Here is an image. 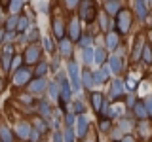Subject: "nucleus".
<instances>
[{
  "label": "nucleus",
  "mask_w": 152,
  "mask_h": 142,
  "mask_svg": "<svg viewBox=\"0 0 152 142\" xmlns=\"http://www.w3.org/2000/svg\"><path fill=\"white\" fill-rule=\"evenodd\" d=\"M80 17L84 21L91 23L95 19V4L93 0H80Z\"/></svg>",
  "instance_id": "f257e3e1"
},
{
  "label": "nucleus",
  "mask_w": 152,
  "mask_h": 142,
  "mask_svg": "<svg viewBox=\"0 0 152 142\" xmlns=\"http://www.w3.org/2000/svg\"><path fill=\"white\" fill-rule=\"evenodd\" d=\"M129 27H131V13L126 9H120V13L116 15V28L124 34L129 30Z\"/></svg>",
  "instance_id": "f03ea898"
},
{
  "label": "nucleus",
  "mask_w": 152,
  "mask_h": 142,
  "mask_svg": "<svg viewBox=\"0 0 152 142\" xmlns=\"http://www.w3.org/2000/svg\"><path fill=\"white\" fill-rule=\"evenodd\" d=\"M69 76H70L72 89H74V91H80V70H78V64H76L74 61L69 63Z\"/></svg>",
  "instance_id": "7ed1b4c3"
},
{
  "label": "nucleus",
  "mask_w": 152,
  "mask_h": 142,
  "mask_svg": "<svg viewBox=\"0 0 152 142\" xmlns=\"http://www.w3.org/2000/svg\"><path fill=\"white\" fill-rule=\"evenodd\" d=\"M57 82H59V85H61V97H59V102H66V101H70V95H72V91H70L69 82H66V80L63 78V74H59Z\"/></svg>",
  "instance_id": "20e7f679"
},
{
  "label": "nucleus",
  "mask_w": 152,
  "mask_h": 142,
  "mask_svg": "<svg viewBox=\"0 0 152 142\" xmlns=\"http://www.w3.org/2000/svg\"><path fill=\"white\" fill-rule=\"evenodd\" d=\"M38 61H40V49H38L36 46H28L25 49V63L34 64Z\"/></svg>",
  "instance_id": "39448f33"
},
{
  "label": "nucleus",
  "mask_w": 152,
  "mask_h": 142,
  "mask_svg": "<svg viewBox=\"0 0 152 142\" xmlns=\"http://www.w3.org/2000/svg\"><path fill=\"white\" fill-rule=\"evenodd\" d=\"M48 87V82L44 78H34L32 82H28V93H42Z\"/></svg>",
  "instance_id": "423d86ee"
},
{
  "label": "nucleus",
  "mask_w": 152,
  "mask_h": 142,
  "mask_svg": "<svg viewBox=\"0 0 152 142\" xmlns=\"http://www.w3.org/2000/svg\"><path fill=\"white\" fill-rule=\"evenodd\" d=\"M31 78V70L28 68H19L15 76H13V83L15 85H23V83H27V80Z\"/></svg>",
  "instance_id": "0eeeda50"
},
{
  "label": "nucleus",
  "mask_w": 152,
  "mask_h": 142,
  "mask_svg": "<svg viewBox=\"0 0 152 142\" xmlns=\"http://www.w3.org/2000/svg\"><path fill=\"white\" fill-rule=\"evenodd\" d=\"M15 133L19 138H31V133H32V127L28 125L27 121H21L19 125L15 127Z\"/></svg>",
  "instance_id": "6e6552de"
},
{
  "label": "nucleus",
  "mask_w": 152,
  "mask_h": 142,
  "mask_svg": "<svg viewBox=\"0 0 152 142\" xmlns=\"http://www.w3.org/2000/svg\"><path fill=\"white\" fill-rule=\"evenodd\" d=\"M86 133H88V120L84 116H78V120H76V135L82 138V136H86Z\"/></svg>",
  "instance_id": "1a4fd4ad"
},
{
  "label": "nucleus",
  "mask_w": 152,
  "mask_h": 142,
  "mask_svg": "<svg viewBox=\"0 0 152 142\" xmlns=\"http://www.w3.org/2000/svg\"><path fill=\"white\" fill-rule=\"evenodd\" d=\"M104 9H107L108 15L120 13V0H107V2H104Z\"/></svg>",
  "instance_id": "9d476101"
},
{
  "label": "nucleus",
  "mask_w": 152,
  "mask_h": 142,
  "mask_svg": "<svg viewBox=\"0 0 152 142\" xmlns=\"http://www.w3.org/2000/svg\"><path fill=\"white\" fill-rule=\"evenodd\" d=\"M69 36H70V40H80V21L78 19H72V21H70Z\"/></svg>",
  "instance_id": "9b49d317"
},
{
  "label": "nucleus",
  "mask_w": 152,
  "mask_h": 142,
  "mask_svg": "<svg viewBox=\"0 0 152 142\" xmlns=\"http://www.w3.org/2000/svg\"><path fill=\"white\" fill-rule=\"evenodd\" d=\"M124 93V83L120 82V80H114L112 85H110V97L112 99H120Z\"/></svg>",
  "instance_id": "f8f14e48"
},
{
  "label": "nucleus",
  "mask_w": 152,
  "mask_h": 142,
  "mask_svg": "<svg viewBox=\"0 0 152 142\" xmlns=\"http://www.w3.org/2000/svg\"><path fill=\"white\" fill-rule=\"evenodd\" d=\"M10 61H13V47L12 46H6V49H4V55H2V66L4 68H10Z\"/></svg>",
  "instance_id": "ddd939ff"
},
{
  "label": "nucleus",
  "mask_w": 152,
  "mask_h": 142,
  "mask_svg": "<svg viewBox=\"0 0 152 142\" xmlns=\"http://www.w3.org/2000/svg\"><path fill=\"white\" fill-rule=\"evenodd\" d=\"M135 13L139 19H145L146 13H148V9H146V4L145 0H135Z\"/></svg>",
  "instance_id": "4468645a"
},
{
  "label": "nucleus",
  "mask_w": 152,
  "mask_h": 142,
  "mask_svg": "<svg viewBox=\"0 0 152 142\" xmlns=\"http://www.w3.org/2000/svg\"><path fill=\"white\" fill-rule=\"evenodd\" d=\"M53 34H55V38H59V40L65 38V25H63L61 19H55L53 21Z\"/></svg>",
  "instance_id": "2eb2a0df"
},
{
  "label": "nucleus",
  "mask_w": 152,
  "mask_h": 142,
  "mask_svg": "<svg viewBox=\"0 0 152 142\" xmlns=\"http://www.w3.org/2000/svg\"><path fill=\"white\" fill-rule=\"evenodd\" d=\"M133 110H135V116L139 117V120H145L146 116H148V112H146V106H145V102H135L133 104Z\"/></svg>",
  "instance_id": "dca6fc26"
},
{
  "label": "nucleus",
  "mask_w": 152,
  "mask_h": 142,
  "mask_svg": "<svg viewBox=\"0 0 152 142\" xmlns=\"http://www.w3.org/2000/svg\"><path fill=\"white\" fill-rule=\"evenodd\" d=\"M103 95L101 93H99V91H95V93H91V106L95 108V110H101V108H103Z\"/></svg>",
  "instance_id": "f3484780"
},
{
  "label": "nucleus",
  "mask_w": 152,
  "mask_h": 142,
  "mask_svg": "<svg viewBox=\"0 0 152 142\" xmlns=\"http://www.w3.org/2000/svg\"><path fill=\"white\" fill-rule=\"evenodd\" d=\"M82 59H84V63H86V64L95 63V51L91 49V47H84V51H82Z\"/></svg>",
  "instance_id": "a211bd4d"
},
{
  "label": "nucleus",
  "mask_w": 152,
  "mask_h": 142,
  "mask_svg": "<svg viewBox=\"0 0 152 142\" xmlns=\"http://www.w3.org/2000/svg\"><path fill=\"white\" fill-rule=\"evenodd\" d=\"M107 47L108 49H116L118 47V34L116 32H108L107 34Z\"/></svg>",
  "instance_id": "6ab92c4d"
},
{
  "label": "nucleus",
  "mask_w": 152,
  "mask_h": 142,
  "mask_svg": "<svg viewBox=\"0 0 152 142\" xmlns=\"http://www.w3.org/2000/svg\"><path fill=\"white\" fill-rule=\"evenodd\" d=\"M82 82H84V87L91 89V85L95 83V80H93V74L89 72V70H84V74H82Z\"/></svg>",
  "instance_id": "aec40b11"
},
{
  "label": "nucleus",
  "mask_w": 152,
  "mask_h": 142,
  "mask_svg": "<svg viewBox=\"0 0 152 142\" xmlns=\"http://www.w3.org/2000/svg\"><path fill=\"white\" fill-rule=\"evenodd\" d=\"M108 64H110V70H112V72H116V74L122 70V59H120V57H110Z\"/></svg>",
  "instance_id": "412c9836"
},
{
  "label": "nucleus",
  "mask_w": 152,
  "mask_h": 142,
  "mask_svg": "<svg viewBox=\"0 0 152 142\" xmlns=\"http://www.w3.org/2000/svg\"><path fill=\"white\" fill-rule=\"evenodd\" d=\"M48 72V63L46 61H38V66H36V70H34V76L36 78H42Z\"/></svg>",
  "instance_id": "4be33fe9"
},
{
  "label": "nucleus",
  "mask_w": 152,
  "mask_h": 142,
  "mask_svg": "<svg viewBox=\"0 0 152 142\" xmlns=\"http://www.w3.org/2000/svg\"><path fill=\"white\" fill-rule=\"evenodd\" d=\"M59 49H61V55H65V57H69L70 55V40H61L59 42Z\"/></svg>",
  "instance_id": "5701e85b"
},
{
  "label": "nucleus",
  "mask_w": 152,
  "mask_h": 142,
  "mask_svg": "<svg viewBox=\"0 0 152 142\" xmlns=\"http://www.w3.org/2000/svg\"><path fill=\"white\" fill-rule=\"evenodd\" d=\"M17 23H19V17H17V13H13V15L8 19V23H6V30L12 32L13 28H17Z\"/></svg>",
  "instance_id": "b1692460"
},
{
  "label": "nucleus",
  "mask_w": 152,
  "mask_h": 142,
  "mask_svg": "<svg viewBox=\"0 0 152 142\" xmlns=\"http://www.w3.org/2000/svg\"><path fill=\"white\" fill-rule=\"evenodd\" d=\"M0 140L2 142H12V133L8 127H0Z\"/></svg>",
  "instance_id": "393cba45"
},
{
  "label": "nucleus",
  "mask_w": 152,
  "mask_h": 142,
  "mask_svg": "<svg viewBox=\"0 0 152 142\" xmlns=\"http://www.w3.org/2000/svg\"><path fill=\"white\" fill-rule=\"evenodd\" d=\"M142 61H145V63H152V47L150 46L142 47Z\"/></svg>",
  "instance_id": "a878e982"
},
{
  "label": "nucleus",
  "mask_w": 152,
  "mask_h": 142,
  "mask_svg": "<svg viewBox=\"0 0 152 142\" xmlns=\"http://www.w3.org/2000/svg\"><path fill=\"white\" fill-rule=\"evenodd\" d=\"M23 2H25V0H12V2H10V9H12L13 13H19V9H21Z\"/></svg>",
  "instance_id": "bb28decb"
},
{
  "label": "nucleus",
  "mask_w": 152,
  "mask_h": 142,
  "mask_svg": "<svg viewBox=\"0 0 152 142\" xmlns=\"http://www.w3.org/2000/svg\"><path fill=\"white\" fill-rule=\"evenodd\" d=\"M104 49H95V63L97 64H103L104 63Z\"/></svg>",
  "instance_id": "cd10ccee"
},
{
  "label": "nucleus",
  "mask_w": 152,
  "mask_h": 142,
  "mask_svg": "<svg viewBox=\"0 0 152 142\" xmlns=\"http://www.w3.org/2000/svg\"><path fill=\"white\" fill-rule=\"evenodd\" d=\"M27 25H28V19L27 17H21V19H19V23H17V32L27 30Z\"/></svg>",
  "instance_id": "c85d7f7f"
},
{
  "label": "nucleus",
  "mask_w": 152,
  "mask_h": 142,
  "mask_svg": "<svg viewBox=\"0 0 152 142\" xmlns=\"http://www.w3.org/2000/svg\"><path fill=\"white\" fill-rule=\"evenodd\" d=\"M48 91H50V97L51 99H57L59 93H57V85L55 83H48Z\"/></svg>",
  "instance_id": "c756f323"
},
{
  "label": "nucleus",
  "mask_w": 152,
  "mask_h": 142,
  "mask_svg": "<svg viewBox=\"0 0 152 142\" xmlns=\"http://www.w3.org/2000/svg\"><path fill=\"white\" fill-rule=\"evenodd\" d=\"M142 102H145V106H146V112H148V116L152 117V95H148V97H146Z\"/></svg>",
  "instance_id": "7c9ffc66"
},
{
  "label": "nucleus",
  "mask_w": 152,
  "mask_h": 142,
  "mask_svg": "<svg viewBox=\"0 0 152 142\" xmlns=\"http://www.w3.org/2000/svg\"><path fill=\"white\" fill-rule=\"evenodd\" d=\"M65 142H74V133H72V129L70 127H66V131H65Z\"/></svg>",
  "instance_id": "2f4dec72"
},
{
  "label": "nucleus",
  "mask_w": 152,
  "mask_h": 142,
  "mask_svg": "<svg viewBox=\"0 0 152 142\" xmlns=\"http://www.w3.org/2000/svg\"><path fill=\"white\" fill-rule=\"evenodd\" d=\"M28 40H31V42H34V40H38V28H36V27L28 28Z\"/></svg>",
  "instance_id": "473e14b6"
},
{
  "label": "nucleus",
  "mask_w": 152,
  "mask_h": 142,
  "mask_svg": "<svg viewBox=\"0 0 152 142\" xmlns=\"http://www.w3.org/2000/svg\"><path fill=\"white\" fill-rule=\"evenodd\" d=\"M40 112L44 114V116H50V104H48V102H40Z\"/></svg>",
  "instance_id": "72a5a7b5"
},
{
  "label": "nucleus",
  "mask_w": 152,
  "mask_h": 142,
  "mask_svg": "<svg viewBox=\"0 0 152 142\" xmlns=\"http://www.w3.org/2000/svg\"><path fill=\"white\" fill-rule=\"evenodd\" d=\"M80 46H82V47H88L89 46V42H91V38H89V36H84V38H80Z\"/></svg>",
  "instance_id": "f704fd0d"
},
{
  "label": "nucleus",
  "mask_w": 152,
  "mask_h": 142,
  "mask_svg": "<svg viewBox=\"0 0 152 142\" xmlns=\"http://www.w3.org/2000/svg\"><path fill=\"white\" fill-rule=\"evenodd\" d=\"M142 47H145V46H141V40H139V42H137V47H135V53H133V59H139V53H141Z\"/></svg>",
  "instance_id": "c9c22d12"
},
{
  "label": "nucleus",
  "mask_w": 152,
  "mask_h": 142,
  "mask_svg": "<svg viewBox=\"0 0 152 142\" xmlns=\"http://www.w3.org/2000/svg\"><path fill=\"white\" fill-rule=\"evenodd\" d=\"M84 112V104L82 102H74V114H82Z\"/></svg>",
  "instance_id": "e433bc0d"
},
{
  "label": "nucleus",
  "mask_w": 152,
  "mask_h": 142,
  "mask_svg": "<svg viewBox=\"0 0 152 142\" xmlns=\"http://www.w3.org/2000/svg\"><path fill=\"white\" fill-rule=\"evenodd\" d=\"M44 47H46V51H53V46H51L50 38H44Z\"/></svg>",
  "instance_id": "4c0bfd02"
},
{
  "label": "nucleus",
  "mask_w": 152,
  "mask_h": 142,
  "mask_svg": "<svg viewBox=\"0 0 152 142\" xmlns=\"http://www.w3.org/2000/svg\"><path fill=\"white\" fill-rule=\"evenodd\" d=\"M80 0H65V4H66V8H76V4H78Z\"/></svg>",
  "instance_id": "58836bf2"
},
{
  "label": "nucleus",
  "mask_w": 152,
  "mask_h": 142,
  "mask_svg": "<svg viewBox=\"0 0 152 142\" xmlns=\"http://www.w3.org/2000/svg\"><path fill=\"white\" fill-rule=\"evenodd\" d=\"M19 64H21V57H19V55H13V68H17Z\"/></svg>",
  "instance_id": "ea45409f"
},
{
  "label": "nucleus",
  "mask_w": 152,
  "mask_h": 142,
  "mask_svg": "<svg viewBox=\"0 0 152 142\" xmlns=\"http://www.w3.org/2000/svg\"><path fill=\"white\" fill-rule=\"evenodd\" d=\"M72 123H74V116H72V114H66V125H72Z\"/></svg>",
  "instance_id": "a19ab883"
},
{
  "label": "nucleus",
  "mask_w": 152,
  "mask_h": 142,
  "mask_svg": "<svg viewBox=\"0 0 152 142\" xmlns=\"http://www.w3.org/2000/svg\"><path fill=\"white\" fill-rule=\"evenodd\" d=\"M55 138H53V142H65V138H63V135H61V133H55Z\"/></svg>",
  "instance_id": "79ce46f5"
},
{
  "label": "nucleus",
  "mask_w": 152,
  "mask_h": 142,
  "mask_svg": "<svg viewBox=\"0 0 152 142\" xmlns=\"http://www.w3.org/2000/svg\"><path fill=\"white\" fill-rule=\"evenodd\" d=\"M101 129H103V131H107V129H108V120H103V123H101Z\"/></svg>",
  "instance_id": "37998d69"
},
{
  "label": "nucleus",
  "mask_w": 152,
  "mask_h": 142,
  "mask_svg": "<svg viewBox=\"0 0 152 142\" xmlns=\"http://www.w3.org/2000/svg\"><path fill=\"white\" fill-rule=\"evenodd\" d=\"M122 142H133V138H131V136H124Z\"/></svg>",
  "instance_id": "c03bdc74"
},
{
  "label": "nucleus",
  "mask_w": 152,
  "mask_h": 142,
  "mask_svg": "<svg viewBox=\"0 0 152 142\" xmlns=\"http://www.w3.org/2000/svg\"><path fill=\"white\" fill-rule=\"evenodd\" d=\"M2 40H4V30H0V44H2Z\"/></svg>",
  "instance_id": "a18cd8bd"
},
{
  "label": "nucleus",
  "mask_w": 152,
  "mask_h": 142,
  "mask_svg": "<svg viewBox=\"0 0 152 142\" xmlns=\"http://www.w3.org/2000/svg\"><path fill=\"white\" fill-rule=\"evenodd\" d=\"M0 89H2V80H0Z\"/></svg>",
  "instance_id": "49530a36"
}]
</instances>
